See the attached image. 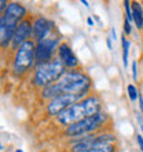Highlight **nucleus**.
<instances>
[{
	"mask_svg": "<svg viewBox=\"0 0 143 152\" xmlns=\"http://www.w3.org/2000/svg\"><path fill=\"white\" fill-rule=\"evenodd\" d=\"M91 87V77L77 69L66 71L55 83L41 90V97L44 100L55 98L62 94H85Z\"/></svg>",
	"mask_w": 143,
	"mask_h": 152,
	"instance_id": "obj_1",
	"label": "nucleus"
},
{
	"mask_svg": "<svg viewBox=\"0 0 143 152\" xmlns=\"http://www.w3.org/2000/svg\"><path fill=\"white\" fill-rule=\"evenodd\" d=\"M100 105H102V101H100L99 97L96 96L85 97L84 100L79 101V102L70 105L65 111H62L59 115L56 116V122L62 124V126L69 127L72 124L85 119V118H90V116L95 115V113H99Z\"/></svg>",
	"mask_w": 143,
	"mask_h": 152,
	"instance_id": "obj_2",
	"label": "nucleus"
},
{
	"mask_svg": "<svg viewBox=\"0 0 143 152\" xmlns=\"http://www.w3.org/2000/svg\"><path fill=\"white\" fill-rule=\"evenodd\" d=\"M65 73V65L61 60H51L43 65H39L33 73L32 83L36 87L46 88L55 83L61 76Z\"/></svg>",
	"mask_w": 143,
	"mask_h": 152,
	"instance_id": "obj_3",
	"label": "nucleus"
},
{
	"mask_svg": "<svg viewBox=\"0 0 143 152\" xmlns=\"http://www.w3.org/2000/svg\"><path fill=\"white\" fill-rule=\"evenodd\" d=\"M107 120L106 113H95V115L85 118V119L80 120L77 123L72 124L69 127H66V134L72 137H84V136H90L94 132L99 130Z\"/></svg>",
	"mask_w": 143,
	"mask_h": 152,
	"instance_id": "obj_4",
	"label": "nucleus"
},
{
	"mask_svg": "<svg viewBox=\"0 0 143 152\" xmlns=\"http://www.w3.org/2000/svg\"><path fill=\"white\" fill-rule=\"evenodd\" d=\"M33 62H36V47L32 40H28L17 50L12 62V71L15 75H24L32 68Z\"/></svg>",
	"mask_w": 143,
	"mask_h": 152,
	"instance_id": "obj_5",
	"label": "nucleus"
},
{
	"mask_svg": "<svg viewBox=\"0 0 143 152\" xmlns=\"http://www.w3.org/2000/svg\"><path fill=\"white\" fill-rule=\"evenodd\" d=\"M114 140L116 137L113 134H107V133L83 137V138H79V141L76 144H73V152H83V151H88V149L105 147V145H110L113 144Z\"/></svg>",
	"mask_w": 143,
	"mask_h": 152,
	"instance_id": "obj_6",
	"label": "nucleus"
},
{
	"mask_svg": "<svg viewBox=\"0 0 143 152\" xmlns=\"http://www.w3.org/2000/svg\"><path fill=\"white\" fill-rule=\"evenodd\" d=\"M58 42H59V36L52 35V32L44 39L39 40V43L36 46V64H37V66L51 61V57L54 54L55 47L58 46Z\"/></svg>",
	"mask_w": 143,
	"mask_h": 152,
	"instance_id": "obj_7",
	"label": "nucleus"
},
{
	"mask_svg": "<svg viewBox=\"0 0 143 152\" xmlns=\"http://www.w3.org/2000/svg\"><path fill=\"white\" fill-rule=\"evenodd\" d=\"M83 96L84 94H62V96L52 98L51 101H48L47 107H46L47 116H58L62 111L69 108L70 105L83 100Z\"/></svg>",
	"mask_w": 143,
	"mask_h": 152,
	"instance_id": "obj_8",
	"label": "nucleus"
},
{
	"mask_svg": "<svg viewBox=\"0 0 143 152\" xmlns=\"http://www.w3.org/2000/svg\"><path fill=\"white\" fill-rule=\"evenodd\" d=\"M18 22L20 21L12 18V17L7 15V14H1L0 18V42H1V47H7L11 43L14 33H15L17 28H18Z\"/></svg>",
	"mask_w": 143,
	"mask_h": 152,
	"instance_id": "obj_9",
	"label": "nucleus"
},
{
	"mask_svg": "<svg viewBox=\"0 0 143 152\" xmlns=\"http://www.w3.org/2000/svg\"><path fill=\"white\" fill-rule=\"evenodd\" d=\"M33 32V25L29 22L28 20L21 21L18 28H17L15 33H14V37L11 40V47L15 50L17 47L20 48L25 42H28V37L30 36V33Z\"/></svg>",
	"mask_w": 143,
	"mask_h": 152,
	"instance_id": "obj_10",
	"label": "nucleus"
},
{
	"mask_svg": "<svg viewBox=\"0 0 143 152\" xmlns=\"http://www.w3.org/2000/svg\"><path fill=\"white\" fill-rule=\"evenodd\" d=\"M58 56H59V60L62 61V64L65 65V68L76 69L79 66V60L74 56V53L72 51L68 43H61L58 46Z\"/></svg>",
	"mask_w": 143,
	"mask_h": 152,
	"instance_id": "obj_11",
	"label": "nucleus"
},
{
	"mask_svg": "<svg viewBox=\"0 0 143 152\" xmlns=\"http://www.w3.org/2000/svg\"><path fill=\"white\" fill-rule=\"evenodd\" d=\"M52 26H54V24L50 20L44 18V17H39L33 22V36L39 40L44 39L52 32V29H54Z\"/></svg>",
	"mask_w": 143,
	"mask_h": 152,
	"instance_id": "obj_12",
	"label": "nucleus"
},
{
	"mask_svg": "<svg viewBox=\"0 0 143 152\" xmlns=\"http://www.w3.org/2000/svg\"><path fill=\"white\" fill-rule=\"evenodd\" d=\"M26 12H28L26 11V8H25L24 6H21L20 3H10L4 14H7V15L12 17V18H15V20H18L21 22V21L25 20Z\"/></svg>",
	"mask_w": 143,
	"mask_h": 152,
	"instance_id": "obj_13",
	"label": "nucleus"
},
{
	"mask_svg": "<svg viewBox=\"0 0 143 152\" xmlns=\"http://www.w3.org/2000/svg\"><path fill=\"white\" fill-rule=\"evenodd\" d=\"M132 17L138 29H143V10L139 3H134L132 6Z\"/></svg>",
	"mask_w": 143,
	"mask_h": 152,
	"instance_id": "obj_14",
	"label": "nucleus"
},
{
	"mask_svg": "<svg viewBox=\"0 0 143 152\" xmlns=\"http://www.w3.org/2000/svg\"><path fill=\"white\" fill-rule=\"evenodd\" d=\"M121 44H123V64L124 68L128 66V48H129V42L127 40L125 35H123L121 37Z\"/></svg>",
	"mask_w": 143,
	"mask_h": 152,
	"instance_id": "obj_15",
	"label": "nucleus"
},
{
	"mask_svg": "<svg viewBox=\"0 0 143 152\" xmlns=\"http://www.w3.org/2000/svg\"><path fill=\"white\" fill-rule=\"evenodd\" d=\"M83 152H116V147L113 144H110V145H105V147L88 149V151H83Z\"/></svg>",
	"mask_w": 143,
	"mask_h": 152,
	"instance_id": "obj_16",
	"label": "nucleus"
},
{
	"mask_svg": "<svg viewBox=\"0 0 143 152\" xmlns=\"http://www.w3.org/2000/svg\"><path fill=\"white\" fill-rule=\"evenodd\" d=\"M124 7H125V14H127V20L131 22L134 21V17H132V10H131V3L129 1H124Z\"/></svg>",
	"mask_w": 143,
	"mask_h": 152,
	"instance_id": "obj_17",
	"label": "nucleus"
},
{
	"mask_svg": "<svg viewBox=\"0 0 143 152\" xmlns=\"http://www.w3.org/2000/svg\"><path fill=\"white\" fill-rule=\"evenodd\" d=\"M128 94H129V98H131L132 101H135L136 100V97L139 96V94H138V91H136V88L134 87V86H132V84H128Z\"/></svg>",
	"mask_w": 143,
	"mask_h": 152,
	"instance_id": "obj_18",
	"label": "nucleus"
},
{
	"mask_svg": "<svg viewBox=\"0 0 143 152\" xmlns=\"http://www.w3.org/2000/svg\"><path fill=\"white\" fill-rule=\"evenodd\" d=\"M129 33H131V24L125 18V21H124V35H129Z\"/></svg>",
	"mask_w": 143,
	"mask_h": 152,
	"instance_id": "obj_19",
	"label": "nucleus"
},
{
	"mask_svg": "<svg viewBox=\"0 0 143 152\" xmlns=\"http://www.w3.org/2000/svg\"><path fill=\"white\" fill-rule=\"evenodd\" d=\"M7 7H8V3L6 1V0H1L0 1V10H1V12H6V10H7Z\"/></svg>",
	"mask_w": 143,
	"mask_h": 152,
	"instance_id": "obj_20",
	"label": "nucleus"
},
{
	"mask_svg": "<svg viewBox=\"0 0 143 152\" xmlns=\"http://www.w3.org/2000/svg\"><path fill=\"white\" fill-rule=\"evenodd\" d=\"M136 141H138V145H139L140 151L143 152V137L140 136V134H138V136H136Z\"/></svg>",
	"mask_w": 143,
	"mask_h": 152,
	"instance_id": "obj_21",
	"label": "nucleus"
},
{
	"mask_svg": "<svg viewBox=\"0 0 143 152\" xmlns=\"http://www.w3.org/2000/svg\"><path fill=\"white\" fill-rule=\"evenodd\" d=\"M132 76H134V80L138 79V71H136V61L132 64Z\"/></svg>",
	"mask_w": 143,
	"mask_h": 152,
	"instance_id": "obj_22",
	"label": "nucleus"
},
{
	"mask_svg": "<svg viewBox=\"0 0 143 152\" xmlns=\"http://www.w3.org/2000/svg\"><path fill=\"white\" fill-rule=\"evenodd\" d=\"M138 97H139V105H140V111H142V112H143V97L140 96V94H139V96H138Z\"/></svg>",
	"mask_w": 143,
	"mask_h": 152,
	"instance_id": "obj_23",
	"label": "nucleus"
},
{
	"mask_svg": "<svg viewBox=\"0 0 143 152\" xmlns=\"http://www.w3.org/2000/svg\"><path fill=\"white\" fill-rule=\"evenodd\" d=\"M110 33H111V37H113V40H116V39H117V35H116V31H114V28H111Z\"/></svg>",
	"mask_w": 143,
	"mask_h": 152,
	"instance_id": "obj_24",
	"label": "nucleus"
},
{
	"mask_svg": "<svg viewBox=\"0 0 143 152\" xmlns=\"http://www.w3.org/2000/svg\"><path fill=\"white\" fill-rule=\"evenodd\" d=\"M106 43H107V47L111 50V48H113V46H111V39H110V37H107V39H106Z\"/></svg>",
	"mask_w": 143,
	"mask_h": 152,
	"instance_id": "obj_25",
	"label": "nucleus"
},
{
	"mask_svg": "<svg viewBox=\"0 0 143 152\" xmlns=\"http://www.w3.org/2000/svg\"><path fill=\"white\" fill-rule=\"evenodd\" d=\"M87 24L88 25H94V21H92V18H88V20H87Z\"/></svg>",
	"mask_w": 143,
	"mask_h": 152,
	"instance_id": "obj_26",
	"label": "nucleus"
},
{
	"mask_svg": "<svg viewBox=\"0 0 143 152\" xmlns=\"http://www.w3.org/2000/svg\"><path fill=\"white\" fill-rule=\"evenodd\" d=\"M81 3H83L84 6H87V7H90V6H88V1H85V0H81Z\"/></svg>",
	"mask_w": 143,
	"mask_h": 152,
	"instance_id": "obj_27",
	"label": "nucleus"
}]
</instances>
